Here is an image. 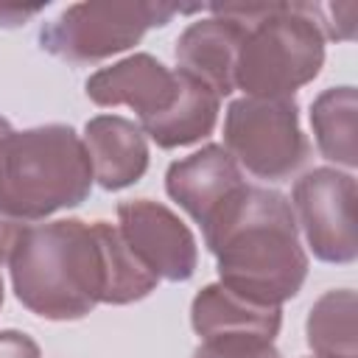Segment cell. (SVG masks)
I'll use <instances>...</instances> for the list:
<instances>
[{
    "mask_svg": "<svg viewBox=\"0 0 358 358\" xmlns=\"http://www.w3.org/2000/svg\"><path fill=\"white\" fill-rule=\"evenodd\" d=\"M201 232L215 255L218 282L232 294L271 308L299 294L308 277V255L291 201L280 190L246 185Z\"/></svg>",
    "mask_w": 358,
    "mask_h": 358,
    "instance_id": "1",
    "label": "cell"
},
{
    "mask_svg": "<svg viewBox=\"0 0 358 358\" xmlns=\"http://www.w3.org/2000/svg\"><path fill=\"white\" fill-rule=\"evenodd\" d=\"M17 299L50 322H76L106 299L109 266L101 224L59 218L22 227L11 257Z\"/></svg>",
    "mask_w": 358,
    "mask_h": 358,
    "instance_id": "2",
    "label": "cell"
},
{
    "mask_svg": "<svg viewBox=\"0 0 358 358\" xmlns=\"http://www.w3.org/2000/svg\"><path fill=\"white\" fill-rule=\"evenodd\" d=\"M243 25L235 56V90L246 98H294L324 64L319 3H215Z\"/></svg>",
    "mask_w": 358,
    "mask_h": 358,
    "instance_id": "3",
    "label": "cell"
},
{
    "mask_svg": "<svg viewBox=\"0 0 358 358\" xmlns=\"http://www.w3.org/2000/svg\"><path fill=\"white\" fill-rule=\"evenodd\" d=\"M92 182L84 140L67 123L34 126L0 140V213L20 224L78 207Z\"/></svg>",
    "mask_w": 358,
    "mask_h": 358,
    "instance_id": "4",
    "label": "cell"
},
{
    "mask_svg": "<svg viewBox=\"0 0 358 358\" xmlns=\"http://www.w3.org/2000/svg\"><path fill=\"white\" fill-rule=\"evenodd\" d=\"M182 11L193 8L154 0L73 3L42 25L39 48L67 64H98L134 48L148 28H162Z\"/></svg>",
    "mask_w": 358,
    "mask_h": 358,
    "instance_id": "5",
    "label": "cell"
},
{
    "mask_svg": "<svg viewBox=\"0 0 358 358\" xmlns=\"http://www.w3.org/2000/svg\"><path fill=\"white\" fill-rule=\"evenodd\" d=\"M224 148L241 171L263 182L291 179L310 154L294 98H238L224 115Z\"/></svg>",
    "mask_w": 358,
    "mask_h": 358,
    "instance_id": "6",
    "label": "cell"
},
{
    "mask_svg": "<svg viewBox=\"0 0 358 358\" xmlns=\"http://www.w3.org/2000/svg\"><path fill=\"white\" fill-rule=\"evenodd\" d=\"M291 210L313 257L322 263H352L355 238V176L338 168H313L296 179Z\"/></svg>",
    "mask_w": 358,
    "mask_h": 358,
    "instance_id": "7",
    "label": "cell"
},
{
    "mask_svg": "<svg viewBox=\"0 0 358 358\" xmlns=\"http://www.w3.org/2000/svg\"><path fill=\"white\" fill-rule=\"evenodd\" d=\"M117 232L140 266L165 282H185L196 274L199 246L190 227L165 204L129 199L117 204Z\"/></svg>",
    "mask_w": 358,
    "mask_h": 358,
    "instance_id": "8",
    "label": "cell"
},
{
    "mask_svg": "<svg viewBox=\"0 0 358 358\" xmlns=\"http://www.w3.org/2000/svg\"><path fill=\"white\" fill-rule=\"evenodd\" d=\"M243 171L227 154L224 145H204L185 159L168 165L165 190L168 196L201 227L207 229L246 187Z\"/></svg>",
    "mask_w": 358,
    "mask_h": 358,
    "instance_id": "9",
    "label": "cell"
},
{
    "mask_svg": "<svg viewBox=\"0 0 358 358\" xmlns=\"http://www.w3.org/2000/svg\"><path fill=\"white\" fill-rule=\"evenodd\" d=\"M179 67L171 70L151 53H131L92 73L84 90L95 106H129L140 123H145L171 109L179 95Z\"/></svg>",
    "mask_w": 358,
    "mask_h": 358,
    "instance_id": "10",
    "label": "cell"
},
{
    "mask_svg": "<svg viewBox=\"0 0 358 358\" xmlns=\"http://www.w3.org/2000/svg\"><path fill=\"white\" fill-rule=\"evenodd\" d=\"M210 11L213 17L196 20L179 34L173 56L179 70L196 76L218 98H224L235 92L232 73H235V56L243 36V25L235 17L218 11L215 3L210 6Z\"/></svg>",
    "mask_w": 358,
    "mask_h": 358,
    "instance_id": "11",
    "label": "cell"
},
{
    "mask_svg": "<svg viewBox=\"0 0 358 358\" xmlns=\"http://www.w3.org/2000/svg\"><path fill=\"white\" fill-rule=\"evenodd\" d=\"M84 148L92 179L103 190H123L148 171V143L143 129L120 115H98L84 126Z\"/></svg>",
    "mask_w": 358,
    "mask_h": 358,
    "instance_id": "12",
    "label": "cell"
},
{
    "mask_svg": "<svg viewBox=\"0 0 358 358\" xmlns=\"http://www.w3.org/2000/svg\"><path fill=\"white\" fill-rule=\"evenodd\" d=\"M190 324L201 338L221 333H255L266 338H277L282 327V310L271 305L249 302L221 282L204 285L190 305Z\"/></svg>",
    "mask_w": 358,
    "mask_h": 358,
    "instance_id": "13",
    "label": "cell"
},
{
    "mask_svg": "<svg viewBox=\"0 0 358 358\" xmlns=\"http://www.w3.org/2000/svg\"><path fill=\"white\" fill-rule=\"evenodd\" d=\"M182 73L179 81V95L171 103L168 112H162L154 120L137 123L145 137H151L159 148H179V145H193L204 137L213 134L221 112V98L196 76Z\"/></svg>",
    "mask_w": 358,
    "mask_h": 358,
    "instance_id": "14",
    "label": "cell"
},
{
    "mask_svg": "<svg viewBox=\"0 0 358 358\" xmlns=\"http://www.w3.org/2000/svg\"><path fill=\"white\" fill-rule=\"evenodd\" d=\"M355 112H358V92L350 84L330 87L319 92L310 103V129L319 154L350 171L358 165Z\"/></svg>",
    "mask_w": 358,
    "mask_h": 358,
    "instance_id": "15",
    "label": "cell"
},
{
    "mask_svg": "<svg viewBox=\"0 0 358 358\" xmlns=\"http://www.w3.org/2000/svg\"><path fill=\"white\" fill-rule=\"evenodd\" d=\"M308 347L316 358H358L355 347V291L333 288L322 294L305 322Z\"/></svg>",
    "mask_w": 358,
    "mask_h": 358,
    "instance_id": "16",
    "label": "cell"
},
{
    "mask_svg": "<svg viewBox=\"0 0 358 358\" xmlns=\"http://www.w3.org/2000/svg\"><path fill=\"white\" fill-rule=\"evenodd\" d=\"M193 358H280L274 338L255 333H221L201 338Z\"/></svg>",
    "mask_w": 358,
    "mask_h": 358,
    "instance_id": "17",
    "label": "cell"
},
{
    "mask_svg": "<svg viewBox=\"0 0 358 358\" xmlns=\"http://www.w3.org/2000/svg\"><path fill=\"white\" fill-rule=\"evenodd\" d=\"M0 358H42V352L22 330H0Z\"/></svg>",
    "mask_w": 358,
    "mask_h": 358,
    "instance_id": "18",
    "label": "cell"
},
{
    "mask_svg": "<svg viewBox=\"0 0 358 358\" xmlns=\"http://www.w3.org/2000/svg\"><path fill=\"white\" fill-rule=\"evenodd\" d=\"M22 227H25V224H20V221L8 218L6 213H0V266L8 263L11 249H14V243H17L20 232H22Z\"/></svg>",
    "mask_w": 358,
    "mask_h": 358,
    "instance_id": "19",
    "label": "cell"
},
{
    "mask_svg": "<svg viewBox=\"0 0 358 358\" xmlns=\"http://www.w3.org/2000/svg\"><path fill=\"white\" fill-rule=\"evenodd\" d=\"M39 11H42V6H31V8H22V6H0V25L14 28V25L25 22L28 17H34Z\"/></svg>",
    "mask_w": 358,
    "mask_h": 358,
    "instance_id": "20",
    "label": "cell"
},
{
    "mask_svg": "<svg viewBox=\"0 0 358 358\" xmlns=\"http://www.w3.org/2000/svg\"><path fill=\"white\" fill-rule=\"evenodd\" d=\"M11 131H14V129H11V123H8L6 117H0V140H3V137H8Z\"/></svg>",
    "mask_w": 358,
    "mask_h": 358,
    "instance_id": "21",
    "label": "cell"
},
{
    "mask_svg": "<svg viewBox=\"0 0 358 358\" xmlns=\"http://www.w3.org/2000/svg\"><path fill=\"white\" fill-rule=\"evenodd\" d=\"M0 305H3V277H0Z\"/></svg>",
    "mask_w": 358,
    "mask_h": 358,
    "instance_id": "22",
    "label": "cell"
}]
</instances>
